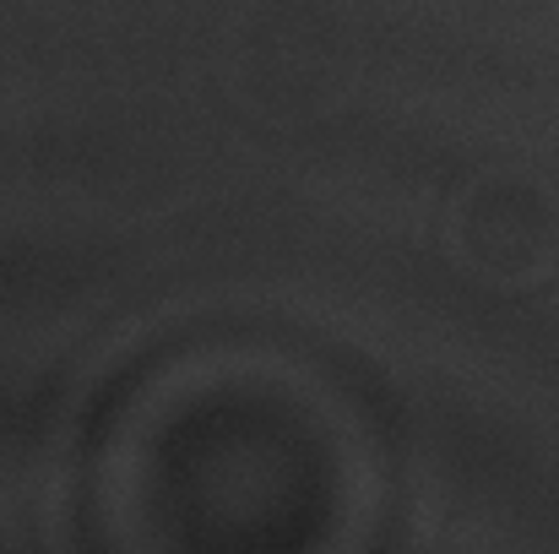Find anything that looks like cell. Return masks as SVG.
Listing matches in <instances>:
<instances>
[{
  "instance_id": "cell-1",
  "label": "cell",
  "mask_w": 559,
  "mask_h": 554,
  "mask_svg": "<svg viewBox=\"0 0 559 554\" xmlns=\"http://www.w3.org/2000/svg\"><path fill=\"white\" fill-rule=\"evenodd\" d=\"M456 250L500 283H533L559 256V207L544 185L489 180L456 201Z\"/></svg>"
}]
</instances>
